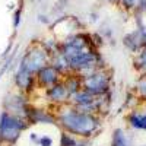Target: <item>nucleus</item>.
<instances>
[{
  "label": "nucleus",
  "instance_id": "obj_15",
  "mask_svg": "<svg viewBox=\"0 0 146 146\" xmlns=\"http://www.w3.org/2000/svg\"><path fill=\"white\" fill-rule=\"evenodd\" d=\"M63 83H64V86L67 88V91H69L70 95L76 94L78 91H80L83 88L82 76L78 75V73H75V72H72V73H69V75H66L63 78Z\"/></svg>",
  "mask_w": 146,
  "mask_h": 146
},
{
  "label": "nucleus",
  "instance_id": "obj_12",
  "mask_svg": "<svg viewBox=\"0 0 146 146\" xmlns=\"http://www.w3.org/2000/svg\"><path fill=\"white\" fill-rule=\"evenodd\" d=\"M123 45L127 51H130L133 56L137 54L140 50L146 47V36L143 32L142 27H137L136 29H133L130 32H127L123 36Z\"/></svg>",
  "mask_w": 146,
  "mask_h": 146
},
{
  "label": "nucleus",
  "instance_id": "obj_16",
  "mask_svg": "<svg viewBox=\"0 0 146 146\" xmlns=\"http://www.w3.org/2000/svg\"><path fill=\"white\" fill-rule=\"evenodd\" d=\"M19 62V56H18V47L13 48V51H12L6 58L2 60V64H0V79H2L6 73H9L10 70H15L16 64Z\"/></svg>",
  "mask_w": 146,
  "mask_h": 146
},
{
  "label": "nucleus",
  "instance_id": "obj_25",
  "mask_svg": "<svg viewBox=\"0 0 146 146\" xmlns=\"http://www.w3.org/2000/svg\"><path fill=\"white\" fill-rule=\"evenodd\" d=\"M38 21H40V22H42V23H47V25H51V22H53L51 19H48V16H47V15H42V13H41V15H38Z\"/></svg>",
  "mask_w": 146,
  "mask_h": 146
},
{
  "label": "nucleus",
  "instance_id": "obj_5",
  "mask_svg": "<svg viewBox=\"0 0 146 146\" xmlns=\"http://www.w3.org/2000/svg\"><path fill=\"white\" fill-rule=\"evenodd\" d=\"M34 101L31 96L22 94L16 89H12L5 94L2 100V111H6L12 115H16L19 118L27 120L28 113L32 107Z\"/></svg>",
  "mask_w": 146,
  "mask_h": 146
},
{
  "label": "nucleus",
  "instance_id": "obj_3",
  "mask_svg": "<svg viewBox=\"0 0 146 146\" xmlns=\"http://www.w3.org/2000/svg\"><path fill=\"white\" fill-rule=\"evenodd\" d=\"M82 80L83 89H86L94 96H102L110 91H114V73L108 66L83 76Z\"/></svg>",
  "mask_w": 146,
  "mask_h": 146
},
{
  "label": "nucleus",
  "instance_id": "obj_17",
  "mask_svg": "<svg viewBox=\"0 0 146 146\" xmlns=\"http://www.w3.org/2000/svg\"><path fill=\"white\" fill-rule=\"evenodd\" d=\"M38 42H40V45L45 50V53L50 56V58H51L53 56L58 54V53H60V48H62V41H58L54 35H53V36H47V38H42V40H40Z\"/></svg>",
  "mask_w": 146,
  "mask_h": 146
},
{
  "label": "nucleus",
  "instance_id": "obj_1",
  "mask_svg": "<svg viewBox=\"0 0 146 146\" xmlns=\"http://www.w3.org/2000/svg\"><path fill=\"white\" fill-rule=\"evenodd\" d=\"M57 129L83 139H94L104 130V118L96 114L79 111L76 107L66 104L56 108Z\"/></svg>",
  "mask_w": 146,
  "mask_h": 146
},
{
  "label": "nucleus",
  "instance_id": "obj_8",
  "mask_svg": "<svg viewBox=\"0 0 146 146\" xmlns=\"http://www.w3.org/2000/svg\"><path fill=\"white\" fill-rule=\"evenodd\" d=\"M12 83H13V89L31 96V98L38 94L35 75L27 72L25 69H22L19 66H16L13 73H12Z\"/></svg>",
  "mask_w": 146,
  "mask_h": 146
},
{
  "label": "nucleus",
  "instance_id": "obj_2",
  "mask_svg": "<svg viewBox=\"0 0 146 146\" xmlns=\"http://www.w3.org/2000/svg\"><path fill=\"white\" fill-rule=\"evenodd\" d=\"M29 129L27 120L0 111V146H16Z\"/></svg>",
  "mask_w": 146,
  "mask_h": 146
},
{
  "label": "nucleus",
  "instance_id": "obj_13",
  "mask_svg": "<svg viewBox=\"0 0 146 146\" xmlns=\"http://www.w3.org/2000/svg\"><path fill=\"white\" fill-rule=\"evenodd\" d=\"M110 146H135V133L127 127H115L111 131Z\"/></svg>",
  "mask_w": 146,
  "mask_h": 146
},
{
  "label": "nucleus",
  "instance_id": "obj_19",
  "mask_svg": "<svg viewBox=\"0 0 146 146\" xmlns=\"http://www.w3.org/2000/svg\"><path fill=\"white\" fill-rule=\"evenodd\" d=\"M50 64H53L63 78H64L66 75H69V73H72L70 66H69V62H67V60H66L62 54H60V53L56 54V56H53V57L50 58Z\"/></svg>",
  "mask_w": 146,
  "mask_h": 146
},
{
  "label": "nucleus",
  "instance_id": "obj_14",
  "mask_svg": "<svg viewBox=\"0 0 146 146\" xmlns=\"http://www.w3.org/2000/svg\"><path fill=\"white\" fill-rule=\"evenodd\" d=\"M57 146H92V140L73 136V135H70V133H66V131L60 130Z\"/></svg>",
  "mask_w": 146,
  "mask_h": 146
},
{
  "label": "nucleus",
  "instance_id": "obj_7",
  "mask_svg": "<svg viewBox=\"0 0 146 146\" xmlns=\"http://www.w3.org/2000/svg\"><path fill=\"white\" fill-rule=\"evenodd\" d=\"M36 95H40L42 98V104L51 107L54 110L69 104V101H70V94H69L67 88L64 86L63 80L53 85L50 88L44 89V91H40Z\"/></svg>",
  "mask_w": 146,
  "mask_h": 146
},
{
  "label": "nucleus",
  "instance_id": "obj_10",
  "mask_svg": "<svg viewBox=\"0 0 146 146\" xmlns=\"http://www.w3.org/2000/svg\"><path fill=\"white\" fill-rule=\"evenodd\" d=\"M124 123L126 127L133 133H146V104L126 111Z\"/></svg>",
  "mask_w": 146,
  "mask_h": 146
},
{
  "label": "nucleus",
  "instance_id": "obj_9",
  "mask_svg": "<svg viewBox=\"0 0 146 146\" xmlns=\"http://www.w3.org/2000/svg\"><path fill=\"white\" fill-rule=\"evenodd\" d=\"M70 105L76 107L79 111L88 113V114H96L98 115L100 111V105H98V96H94L92 94H89L86 89H80L76 94L70 95Z\"/></svg>",
  "mask_w": 146,
  "mask_h": 146
},
{
  "label": "nucleus",
  "instance_id": "obj_22",
  "mask_svg": "<svg viewBox=\"0 0 146 146\" xmlns=\"http://www.w3.org/2000/svg\"><path fill=\"white\" fill-rule=\"evenodd\" d=\"M142 0H118V5L126 10H137Z\"/></svg>",
  "mask_w": 146,
  "mask_h": 146
},
{
  "label": "nucleus",
  "instance_id": "obj_26",
  "mask_svg": "<svg viewBox=\"0 0 146 146\" xmlns=\"http://www.w3.org/2000/svg\"><path fill=\"white\" fill-rule=\"evenodd\" d=\"M137 146H146V143H140V145H137Z\"/></svg>",
  "mask_w": 146,
  "mask_h": 146
},
{
  "label": "nucleus",
  "instance_id": "obj_4",
  "mask_svg": "<svg viewBox=\"0 0 146 146\" xmlns=\"http://www.w3.org/2000/svg\"><path fill=\"white\" fill-rule=\"evenodd\" d=\"M50 64V56L45 53V50L40 45L38 41H35L27 47V50L19 57V62L16 66L25 69L27 72L36 75L44 66Z\"/></svg>",
  "mask_w": 146,
  "mask_h": 146
},
{
  "label": "nucleus",
  "instance_id": "obj_21",
  "mask_svg": "<svg viewBox=\"0 0 146 146\" xmlns=\"http://www.w3.org/2000/svg\"><path fill=\"white\" fill-rule=\"evenodd\" d=\"M139 105H142V102H140V100L137 98V95L133 92L131 89L127 91V92H126V96H124V101H123V107L126 108V111H130V110L136 108V107H139Z\"/></svg>",
  "mask_w": 146,
  "mask_h": 146
},
{
  "label": "nucleus",
  "instance_id": "obj_20",
  "mask_svg": "<svg viewBox=\"0 0 146 146\" xmlns=\"http://www.w3.org/2000/svg\"><path fill=\"white\" fill-rule=\"evenodd\" d=\"M133 69L137 72V75L146 73V47L133 56Z\"/></svg>",
  "mask_w": 146,
  "mask_h": 146
},
{
  "label": "nucleus",
  "instance_id": "obj_18",
  "mask_svg": "<svg viewBox=\"0 0 146 146\" xmlns=\"http://www.w3.org/2000/svg\"><path fill=\"white\" fill-rule=\"evenodd\" d=\"M131 91L137 95V98L140 100L142 104H146V73H142L136 78Z\"/></svg>",
  "mask_w": 146,
  "mask_h": 146
},
{
  "label": "nucleus",
  "instance_id": "obj_23",
  "mask_svg": "<svg viewBox=\"0 0 146 146\" xmlns=\"http://www.w3.org/2000/svg\"><path fill=\"white\" fill-rule=\"evenodd\" d=\"M54 143L56 140L50 133H40V139H38L36 146H54Z\"/></svg>",
  "mask_w": 146,
  "mask_h": 146
},
{
  "label": "nucleus",
  "instance_id": "obj_6",
  "mask_svg": "<svg viewBox=\"0 0 146 146\" xmlns=\"http://www.w3.org/2000/svg\"><path fill=\"white\" fill-rule=\"evenodd\" d=\"M27 121L31 127H57L56 110L42 102H34L28 113Z\"/></svg>",
  "mask_w": 146,
  "mask_h": 146
},
{
  "label": "nucleus",
  "instance_id": "obj_11",
  "mask_svg": "<svg viewBox=\"0 0 146 146\" xmlns=\"http://www.w3.org/2000/svg\"><path fill=\"white\" fill-rule=\"evenodd\" d=\"M35 80H36V88H38V92H40V91H44L47 88L53 86V85H56L58 82H62L63 76L60 75L58 70L53 64H47L35 75Z\"/></svg>",
  "mask_w": 146,
  "mask_h": 146
},
{
  "label": "nucleus",
  "instance_id": "obj_24",
  "mask_svg": "<svg viewBox=\"0 0 146 146\" xmlns=\"http://www.w3.org/2000/svg\"><path fill=\"white\" fill-rule=\"evenodd\" d=\"M21 22H22V6L18 7L13 13V29L15 31L21 27Z\"/></svg>",
  "mask_w": 146,
  "mask_h": 146
}]
</instances>
